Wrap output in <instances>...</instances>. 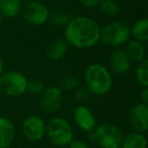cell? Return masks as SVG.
<instances>
[{"label":"cell","mask_w":148,"mask_h":148,"mask_svg":"<svg viewBox=\"0 0 148 148\" xmlns=\"http://www.w3.org/2000/svg\"><path fill=\"white\" fill-rule=\"evenodd\" d=\"M99 23L87 16L70 19L65 27V40L68 44L80 49L90 48L99 42Z\"/></svg>","instance_id":"cell-1"},{"label":"cell","mask_w":148,"mask_h":148,"mask_svg":"<svg viewBox=\"0 0 148 148\" xmlns=\"http://www.w3.org/2000/svg\"><path fill=\"white\" fill-rule=\"evenodd\" d=\"M85 82L91 95H103L111 90L113 77L107 67L101 64L93 63L86 68Z\"/></svg>","instance_id":"cell-2"},{"label":"cell","mask_w":148,"mask_h":148,"mask_svg":"<svg viewBox=\"0 0 148 148\" xmlns=\"http://www.w3.org/2000/svg\"><path fill=\"white\" fill-rule=\"evenodd\" d=\"M131 38L130 27L121 21H113L101 29L99 41L110 47H120L127 43Z\"/></svg>","instance_id":"cell-3"},{"label":"cell","mask_w":148,"mask_h":148,"mask_svg":"<svg viewBox=\"0 0 148 148\" xmlns=\"http://www.w3.org/2000/svg\"><path fill=\"white\" fill-rule=\"evenodd\" d=\"M46 134L50 142L58 147H66L74 139L73 129L66 119L56 117L46 126Z\"/></svg>","instance_id":"cell-4"},{"label":"cell","mask_w":148,"mask_h":148,"mask_svg":"<svg viewBox=\"0 0 148 148\" xmlns=\"http://www.w3.org/2000/svg\"><path fill=\"white\" fill-rule=\"evenodd\" d=\"M91 133L90 140L103 148H120L123 140V133L114 124L103 123Z\"/></svg>","instance_id":"cell-5"},{"label":"cell","mask_w":148,"mask_h":148,"mask_svg":"<svg viewBox=\"0 0 148 148\" xmlns=\"http://www.w3.org/2000/svg\"><path fill=\"white\" fill-rule=\"evenodd\" d=\"M27 79L21 72L9 71L0 76L1 92L9 97H19L27 91Z\"/></svg>","instance_id":"cell-6"},{"label":"cell","mask_w":148,"mask_h":148,"mask_svg":"<svg viewBox=\"0 0 148 148\" xmlns=\"http://www.w3.org/2000/svg\"><path fill=\"white\" fill-rule=\"evenodd\" d=\"M21 16L27 23L33 25H42L49 19L50 11L41 2H27L21 9Z\"/></svg>","instance_id":"cell-7"},{"label":"cell","mask_w":148,"mask_h":148,"mask_svg":"<svg viewBox=\"0 0 148 148\" xmlns=\"http://www.w3.org/2000/svg\"><path fill=\"white\" fill-rule=\"evenodd\" d=\"M21 132L27 140L39 142L46 134V124L42 118L38 116H29L23 122Z\"/></svg>","instance_id":"cell-8"},{"label":"cell","mask_w":148,"mask_h":148,"mask_svg":"<svg viewBox=\"0 0 148 148\" xmlns=\"http://www.w3.org/2000/svg\"><path fill=\"white\" fill-rule=\"evenodd\" d=\"M63 101V92L57 86L44 88L40 95V106L47 113H55L60 109Z\"/></svg>","instance_id":"cell-9"},{"label":"cell","mask_w":148,"mask_h":148,"mask_svg":"<svg viewBox=\"0 0 148 148\" xmlns=\"http://www.w3.org/2000/svg\"><path fill=\"white\" fill-rule=\"evenodd\" d=\"M129 121L136 132L144 133L148 129V105L139 103L132 107L129 113Z\"/></svg>","instance_id":"cell-10"},{"label":"cell","mask_w":148,"mask_h":148,"mask_svg":"<svg viewBox=\"0 0 148 148\" xmlns=\"http://www.w3.org/2000/svg\"><path fill=\"white\" fill-rule=\"evenodd\" d=\"M74 121L82 131L92 132L95 130V118L92 112L85 106H78L74 110Z\"/></svg>","instance_id":"cell-11"},{"label":"cell","mask_w":148,"mask_h":148,"mask_svg":"<svg viewBox=\"0 0 148 148\" xmlns=\"http://www.w3.org/2000/svg\"><path fill=\"white\" fill-rule=\"evenodd\" d=\"M110 66L117 74H125L129 71L131 60L122 49H116L110 55Z\"/></svg>","instance_id":"cell-12"},{"label":"cell","mask_w":148,"mask_h":148,"mask_svg":"<svg viewBox=\"0 0 148 148\" xmlns=\"http://www.w3.org/2000/svg\"><path fill=\"white\" fill-rule=\"evenodd\" d=\"M15 137L13 123L7 118L0 117V148H8Z\"/></svg>","instance_id":"cell-13"},{"label":"cell","mask_w":148,"mask_h":148,"mask_svg":"<svg viewBox=\"0 0 148 148\" xmlns=\"http://www.w3.org/2000/svg\"><path fill=\"white\" fill-rule=\"evenodd\" d=\"M124 51L127 54L128 58L132 61L140 63L146 59V49L144 44L136 40H129L126 43V48Z\"/></svg>","instance_id":"cell-14"},{"label":"cell","mask_w":148,"mask_h":148,"mask_svg":"<svg viewBox=\"0 0 148 148\" xmlns=\"http://www.w3.org/2000/svg\"><path fill=\"white\" fill-rule=\"evenodd\" d=\"M68 50V43L65 39H56L46 48V56L52 61L61 59Z\"/></svg>","instance_id":"cell-15"},{"label":"cell","mask_w":148,"mask_h":148,"mask_svg":"<svg viewBox=\"0 0 148 148\" xmlns=\"http://www.w3.org/2000/svg\"><path fill=\"white\" fill-rule=\"evenodd\" d=\"M121 148H146L147 147V140L143 133L133 132L126 136H123L121 143Z\"/></svg>","instance_id":"cell-16"},{"label":"cell","mask_w":148,"mask_h":148,"mask_svg":"<svg viewBox=\"0 0 148 148\" xmlns=\"http://www.w3.org/2000/svg\"><path fill=\"white\" fill-rule=\"evenodd\" d=\"M130 33L133 40H136L141 43H145L148 41V19L140 18L133 23L132 27H130Z\"/></svg>","instance_id":"cell-17"},{"label":"cell","mask_w":148,"mask_h":148,"mask_svg":"<svg viewBox=\"0 0 148 148\" xmlns=\"http://www.w3.org/2000/svg\"><path fill=\"white\" fill-rule=\"evenodd\" d=\"M21 0H0V13L6 17H15L21 13Z\"/></svg>","instance_id":"cell-18"},{"label":"cell","mask_w":148,"mask_h":148,"mask_svg":"<svg viewBox=\"0 0 148 148\" xmlns=\"http://www.w3.org/2000/svg\"><path fill=\"white\" fill-rule=\"evenodd\" d=\"M97 6L99 10L108 16H116L120 12V7L115 0H101Z\"/></svg>","instance_id":"cell-19"},{"label":"cell","mask_w":148,"mask_h":148,"mask_svg":"<svg viewBox=\"0 0 148 148\" xmlns=\"http://www.w3.org/2000/svg\"><path fill=\"white\" fill-rule=\"evenodd\" d=\"M136 79L142 87H148V60L140 62L136 69Z\"/></svg>","instance_id":"cell-20"},{"label":"cell","mask_w":148,"mask_h":148,"mask_svg":"<svg viewBox=\"0 0 148 148\" xmlns=\"http://www.w3.org/2000/svg\"><path fill=\"white\" fill-rule=\"evenodd\" d=\"M50 23L55 27H66L68 23L70 21V16L67 12L62 10H57L55 12H53L51 15H49Z\"/></svg>","instance_id":"cell-21"},{"label":"cell","mask_w":148,"mask_h":148,"mask_svg":"<svg viewBox=\"0 0 148 148\" xmlns=\"http://www.w3.org/2000/svg\"><path fill=\"white\" fill-rule=\"evenodd\" d=\"M45 86H44V82L41 79H31L27 80V91H29V93L35 95H40L42 93V91L44 90Z\"/></svg>","instance_id":"cell-22"},{"label":"cell","mask_w":148,"mask_h":148,"mask_svg":"<svg viewBox=\"0 0 148 148\" xmlns=\"http://www.w3.org/2000/svg\"><path fill=\"white\" fill-rule=\"evenodd\" d=\"M79 87V79L75 76H67L62 80L60 89L63 91H71Z\"/></svg>","instance_id":"cell-23"},{"label":"cell","mask_w":148,"mask_h":148,"mask_svg":"<svg viewBox=\"0 0 148 148\" xmlns=\"http://www.w3.org/2000/svg\"><path fill=\"white\" fill-rule=\"evenodd\" d=\"M90 91L88 90V88H87L86 86L85 87H77L76 89H75V99H76L77 101H79V103H83V101H86L87 99H89V97H90Z\"/></svg>","instance_id":"cell-24"},{"label":"cell","mask_w":148,"mask_h":148,"mask_svg":"<svg viewBox=\"0 0 148 148\" xmlns=\"http://www.w3.org/2000/svg\"><path fill=\"white\" fill-rule=\"evenodd\" d=\"M69 148H89V147L82 140L72 139V141L69 143Z\"/></svg>","instance_id":"cell-25"},{"label":"cell","mask_w":148,"mask_h":148,"mask_svg":"<svg viewBox=\"0 0 148 148\" xmlns=\"http://www.w3.org/2000/svg\"><path fill=\"white\" fill-rule=\"evenodd\" d=\"M99 1H101V0H78V2L80 3L81 5H83V6H85V7H88V8L97 6Z\"/></svg>","instance_id":"cell-26"},{"label":"cell","mask_w":148,"mask_h":148,"mask_svg":"<svg viewBox=\"0 0 148 148\" xmlns=\"http://www.w3.org/2000/svg\"><path fill=\"white\" fill-rule=\"evenodd\" d=\"M140 99H141V103L148 105V87H144L143 90L140 93Z\"/></svg>","instance_id":"cell-27"},{"label":"cell","mask_w":148,"mask_h":148,"mask_svg":"<svg viewBox=\"0 0 148 148\" xmlns=\"http://www.w3.org/2000/svg\"><path fill=\"white\" fill-rule=\"evenodd\" d=\"M3 70H4V66H3V61H2V59L0 58V76L2 75Z\"/></svg>","instance_id":"cell-28"},{"label":"cell","mask_w":148,"mask_h":148,"mask_svg":"<svg viewBox=\"0 0 148 148\" xmlns=\"http://www.w3.org/2000/svg\"><path fill=\"white\" fill-rule=\"evenodd\" d=\"M1 21H2V15H1V13H0V23H1Z\"/></svg>","instance_id":"cell-29"},{"label":"cell","mask_w":148,"mask_h":148,"mask_svg":"<svg viewBox=\"0 0 148 148\" xmlns=\"http://www.w3.org/2000/svg\"><path fill=\"white\" fill-rule=\"evenodd\" d=\"M1 93H2V92H1V89H0V95H1Z\"/></svg>","instance_id":"cell-30"},{"label":"cell","mask_w":148,"mask_h":148,"mask_svg":"<svg viewBox=\"0 0 148 148\" xmlns=\"http://www.w3.org/2000/svg\"><path fill=\"white\" fill-rule=\"evenodd\" d=\"M21 1H27V0H21Z\"/></svg>","instance_id":"cell-31"},{"label":"cell","mask_w":148,"mask_h":148,"mask_svg":"<svg viewBox=\"0 0 148 148\" xmlns=\"http://www.w3.org/2000/svg\"><path fill=\"white\" fill-rule=\"evenodd\" d=\"M59 148H65V147H59Z\"/></svg>","instance_id":"cell-32"}]
</instances>
